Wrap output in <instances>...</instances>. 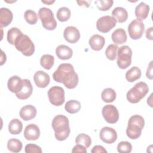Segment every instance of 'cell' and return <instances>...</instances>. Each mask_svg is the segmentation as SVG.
Segmentation results:
<instances>
[{
	"label": "cell",
	"mask_w": 153,
	"mask_h": 153,
	"mask_svg": "<svg viewBox=\"0 0 153 153\" xmlns=\"http://www.w3.org/2000/svg\"><path fill=\"white\" fill-rule=\"evenodd\" d=\"M53 78L56 82L63 83L69 89L75 88L79 81L74 66L70 63L60 64L53 74Z\"/></svg>",
	"instance_id": "6da1fadb"
},
{
	"label": "cell",
	"mask_w": 153,
	"mask_h": 153,
	"mask_svg": "<svg viewBox=\"0 0 153 153\" xmlns=\"http://www.w3.org/2000/svg\"><path fill=\"white\" fill-rule=\"evenodd\" d=\"M51 126L55 133L54 136L59 141L65 140L70 134V127L68 118L63 115L55 116L52 121Z\"/></svg>",
	"instance_id": "7a4b0ae2"
},
{
	"label": "cell",
	"mask_w": 153,
	"mask_h": 153,
	"mask_svg": "<svg viewBox=\"0 0 153 153\" xmlns=\"http://www.w3.org/2000/svg\"><path fill=\"white\" fill-rule=\"evenodd\" d=\"M144 126L145 120L142 116L139 115L131 116L128 121V126L126 128L127 136L131 139L139 138Z\"/></svg>",
	"instance_id": "3957f363"
},
{
	"label": "cell",
	"mask_w": 153,
	"mask_h": 153,
	"mask_svg": "<svg viewBox=\"0 0 153 153\" xmlns=\"http://www.w3.org/2000/svg\"><path fill=\"white\" fill-rule=\"evenodd\" d=\"M148 91L149 87L146 83L137 82L127 93V99L131 103H138L147 94Z\"/></svg>",
	"instance_id": "277c9868"
},
{
	"label": "cell",
	"mask_w": 153,
	"mask_h": 153,
	"mask_svg": "<svg viewBox=\"0 0 153 153\" xmlns=\"http://www.w3.org/2000/svg\"><path fill=\"white\" fill-rule=\"evenodd\" d=\"M16 48L24 56H30L35 52V45L30 38L25 34H22L15 41Z\"/></svg>",
	"instance_id": "5b68a950"
},
{
	"label": "cell",
	"mask_w": 153,
	"mask_h": 153,
	"mask_svg": "<svg viewBox=\"0 0 153 153\" xmlns=\"http://www.w3.org/2000/svg\"><path fill=\"white\" fill-rule=\"evenodd\" d=\"M38 17L42 26L47 30H53L57 26V22L52 11L47 7H42L38 11Z\"/></svg>",
	"instance_id": "8992f818"
},
{
	"label": "cell",
	"mask_w": 153,
	"mask_h": 153,
	"mask_svg": "<svg viewBox=\"0 0 153 153\" xmlns=\"http://www.w3.org/2000/svg\"><path fill=\"white\" fill-rule=\"evenodd\" d=\"M117 55L118 66L122 69L127 68L131 63L132 50L128 45H123L118 48Z\"/></svg>",
	"instance_id": "52a82bcc"
},
{
	"label": "cell",
	"mask_w": 153,
	"mask_h": 153,
	"mask_svg": "<svg viewBox=\"0 0 153 153\" xmlns=\"http://www.w3.org/2000/svg\"><path fill=\"white\" fill-rule=\"evenodd\" d=\"M50 103L54 106H61L65 102V91L59 86H53L48 91Z\"/></svg>",
	"instance_id": "ba28073f"
},
{
	"label": "cell",
	"mask_w": 153,
	"mask_h": 153,
	"mask_svg": "<svg viewBox=\"0 0 153 153\" xmlns=\"http://www.w3.org/2000/svg\"><path fill=\"white\" fill-rule=\"evenodd\" d=\"M145 25L142 21L135 19L130 22L128 26V32L132 39H140L144 32Z\"/></svg>",
	"instance_id": "9c48e42d"
},
{
	"label": "cell",
	"mask_w": 153,
	"mask_h": 153,
	"mask_svg": "<svg viewBox=\"0 0 153 153\" xmlns=\"http://www.w3.org/2000/svg\"><path fill=\"white\" fill-rule=\"evenodd\" d=\"M117 21L112 16H105L100 17L96 22L97 30L102 33H107L116 26Z\"/></svg>",
	"instance_id": "30bf717a"
},
{
	"label": "cell",
	"mask_w": 153,
	"mask_h": 153,
	"mask_svg": "<svg viewBox=\"0 0 153 153\" xmlns=\"http://www.w3.org/2000/svg\"><path fill=\"white\" fill-rule=\"evenodd\" d=\"M102 114L105 121L110 124L117 123L119 119L118 109L112 105H106L104 106L102 110Z\"/></svg>",
	"instance_id": "8fae6325"
},
{
	"label": "cell",
	"mask_w": 153,
	"mask_h": 153,
	"mask_svg": "<svg viewBox=\"0 0 153 153\" xmlns=\"http://www.w3.org/2000/svg\"><path fill=\"white\" fill-rule=\"evenodd\" d=\"M100 139L105 143L111 144L117 139V133L115 129L109 127H103L99 133Z\"/></svg>",
	"instance_id": "7c38bea8"
},
{
	"label": "cell",
	"mask_w": 153,
	"mask_h": 153,
	"mask_svg": "<svg viewBox=\"0 0 153 153\" xmlns=\"http://www.w3.org/2000/svg\"><path fill=\"white\" fill-rule=\"evenodd\" d=\"M63 36L66 41L71 44H74L79 39L80 33L76 27L69 26L65 29Z\"/></svg>",
	"instance_id": "4fadbf2b"
},
{
	"label": "cell",
	"mask_w": 153,
	"mask_h": 153,
	"mask_svg": "<svg viewBox=\"0 0 153 153\" xmlns=\"http://www.w3.org/2000/svg\"><path fill=\"white\" fill-rule=\"evenodd\" d=\"M33 80L38 87L45 88L50 83V76L42 71H36L33 75Z\"/></svg>",
	"instance_id": "5bb4252c"
},
{
	"label": "cell",
	"mask_w": 153,
	"mask_h": 153,
	"mask_svg": "<svg viewBox=\"0 0 153 153\" xmlns=\"http://www.w3.org/2000/svg\"><path fill=\"white\" fill-rule=\"evenodd\" d=\"M23 134L26 140H35L40 136V130L36 124H30L25 127Z\"/></svg>",
	"instance_id": "9a60e30c"
},
{
	"label": "cell",
	"mask_w": 153,
	"mask_h": 153,
	"mask_svg": "<svg viewBox=\"0 0 153 153\" xmlns=\"http://www.w3.org/2000/svg\"><path fill=\"white\" fill-rule=\"evenodd\" d=\"M23 84L22 90L16 94V97L21 100H25L29 98L32 93L33 87L29 79H23Z\"/></svg>",
	"instance_id": "2e32d148"
},
{
	"label": "cell",
	"mask_w": 153,
	"mask_h": 153,
	"mask_svg": "<svg viewBox=\"0 0 153 153\" xmlns=\"http://www.w3.org/2000/svg\"><path fill=\"white\" fill-rule=\"evenodd\" d=\"M23 84V79L17 75H14L10 78L7 82V86L9 90L16 94L22 90Z\"/></svg>",
	"instance_id": "e0dca14e"
},
{
	"label": "cell",
	"mask_w": 153,
	"mask_h": 153,
	"mask_svg": "<svg viewBox=\"0 0 153 153\" xmlns=\"http://www.w3.org/2000/svg\"><path fill=\"white\" fill-rule=\"evenodd\" d=\"M20 117L25 121H28L33 119L36 115V108L31 105L24 106L20 110Z\"/></svg>",
	"instance_id": "ac0fdd59"
},
{
	"label": "cell",
	"mask_w": 153,
	"mask_h": 153,
	"mask_svg": "<svg viewBox=\"0 0 153 153\" xmlns=\"http://www.w3.org/2000/svg\"><path fill=\"white\" fill-rule=\"evenodd\" d=\"M13 15L10 10L7 8L2 7L0 8V26L6 27L8 26L13 20Z\"/></svg>",
	"instance_id": "d6986e66"
},
{
	"label": "cell",
	"mask_w": 153,
	"mask_h": 153,
	"mask_svg": "<svg viewBox=\"0 0 153 153\" xmlns=\"http://www.w3.org/2000/svg\"><path fill=\"white\" fill-rule=\"evenodd\" d=\"M88 43L92 50L94 51H99L103 47L105 43V39L103 36L98 34H95L90 37Z\"/></svg>",
	"instance_id": "ffe728a7"
},
{
	"label": "cell",
	"mask_w": 153,
	"mask_h": 153,
	"mask_svg": "<svg viewBox=\"0 0 153 153\" xmlns=\"http://www.w3.org/2000/svg\"><path fill=\"white\" fill-rule=\"evenodd\" d=\"M149 12V6L143 2H141L135 8V16L137 19L143 20L146 19Z\"/></svg>",
	"instance_id": "44dd1931"
},
{
	"label": "cell",
	"mask_w": 153,
	"mask_h": 153,
	"mask_svg": "<svg viewBox=\"0 0 153 153\" xmlns=\"http://www.w3.org/2000/svg\"><path fill=\"white\" fill-rule=\"evenodd\" d=\"M56 54L61 60H68L72 57L73 51L72 49L65 45H60L56 48Z\"/></svg>",
	"instance_id": "7402d4cb"
},
{
	"label": "cell",
	"mask_w": 153,
	"mask_h": 153,
	"mask_svg": "<svg viewBox=\"0 0 153 153\" xmlns=\"http://www.w3.org/2000/svg\"><path fill=\"white\" fill-rule=\"evenodd\" d=\"M111 38L112 41L117 45L125 43L127 39L126 32L123 28H118L115 30L112 33Z\"/></svg>",
	"instance_id": "603a6c76"
},
{
	"label": "cell",
	"mask_w": 153,
	"mask_h": 153,
	"mask_svg": "<svg viewBox=\"0 0 153 153\" xmlns=\"http://www.w3.org/2000/svg\"><path fill=\"white\" fill-rule=\"evenodd\" d=\"M112 15L118 23H124L128 18V13L127 10L120 7L115 8L112 11Z\"/></svg>",
	"instance_id": "cb8c5ba5"
},
{
	"label": "cell",
	"mask_w": 153,
	"mask_h": 153,
	"mask_svg": "<svg viewBox=\"0 0 153 153\" xmlns=\"http://www.w3.org/2000/svg\"><path fill=\"white\" fill-rule=\"evenodd\" d=\"M141 76V71L137 66H133L126 73V79L130 82H134L139 79Z\"/></svg>",
	"instance_id": "d4e9b609"
},
{
	"label": "cell",
	"mask_w": 153,
	"mask_h": 153,
	"mask_svg": "<svg viewBox=\"0 0 153 153\" xmlns=\"http://www.w3.org/2000/svg\"><path fill=\"white\" fill-rule=\"evenodd\" d=\"M23 129V124L19 119H13L8 124V131L12 134H18Z\"/></svg>",
	"instance_id": "484cf974"
},
{
	"label": "cell",
	"mask_w": 153,
	"mask_h": 153,
	"mask_svg": "<svg viewBox=\"0 0 153 153\" xmlns=\"http://www.w3.org/2000/svg\"><path fill=\"white\" fill-rule=\"evenodd\" d=\"M116 92L111 88H106L104 89L101 93V97L103 102L111 103L114 102L116 99Z\"/></svg>",
	"instance_id": "4316f807"
},
{
	"label": "cell",
	"mask_w": 153,
	"mask_h": 153,
	"mask_svg": "<svg viewBox=\"0 0 153 153\" xmlns=\"http://www.w3.org/2000/svg\"><path fill=\"white\" fill-rule=\"evenodd\" d=\"M65 109L69 114H75L80 110L81 103L78 100H70L65 103Z\"/></svg>",
	"instance_id": "83f0119b"
},
{
	"label": "cell",
	"mask_w": 153,
	"mask_h": 153,
	"mask_svg": "<svg viewBox=\"0 0 153 153\" xmlns=\"http://www.w3.org/2000/svg\"><path fill=\"white\" fill-rule=\"evenodd\" d=\"M23 147L22 142L16 138H11L7 142V148L12 152H19Z\"/></svg>",
	"instance_id": "f1b7e54d"
},
{
	"label": "cell",
	"mask_w": 153,
	"mask_h": 153,
	"mask_svg": "<svg viewBox=\"0 0 153 153\" xmlns=\"http://www.w3.org/2000/svg\"><path fill=\"white\" fill-rule=\"evenodd\" d=\"M22 34V32L17 27H13L10 28L7 32V38L8 42L11 45H14L15 41Z\"/></svg>",
	"instance_id": "f546056e"
},
{
	"label": "cell",
	"mask_w": 153,
	"mask_h": 153,
	"mask_svg": "<svg viewBox=\"0 0 153 153\" xmlns=\"http://www.w3.org/2000/svg\"><path fill=\"white\" fill-rule=\"evenodd\" d=\"M54 62V57L51 54H44L40 59L41 65L45 69H50Z\"/></svg>",
	"instance_id": "4dcf8cb0"
},
{
	"label": "cell",
	"mask_w": 153,
	"mask_h": 153,
	"mask_svg": "<svg viewBox=\"0 0 153 153\" xmlns=\"http://www.w3.org/2000/svg\"><path fill=\"white\" fill-rule=\"evenodd\" d=\"M71 11L69 8L66 7H63L60 8L57 11V18L60 22H66L68 21L71 17Z\"/></svg>",
	"instance_id": "1f68e13d"
},
{
	"label": "cell",
	"mask_w": 153,
	"mask_h": 153,
	"mask_svg": "<svg viewBox=\"0 0 153 153\" xmlns=\"http://www.w3.org/2000/svg\"><path fill=\"white\" fill-rule=\"evenodd\" d=\"M75 142L76 144L83 145L86 148H88L91 144V139L88 135L85 133H80L76 136Z\"/></svg>",
	"instance_id": "d6a6232c"
},
{
	"label": "cell",
	"mask_w": 153,
	"mask_h": 153,
	"mask_svg": "<svg viewBox=\"0 0 153 153\" xmlns=\"http://www.w3.org/2000/svg\"><path fill=\"white\" fill-rule=\"evenodd\" d=\"M118 47L115 44H110L108 46L105 51L106 57L110 60H114L117 57V50Z\"/></svg>",
	"instance_id": "836d02e7"
},
{
	"label": "cell",
	"mask_w": 153,
	"mask_h": 153,
	"mask_svg": "<svg viewBox=\"0 0 153 153\" xmlns=\"http://www.w3.org/2000/svg\"><path fill=\"white\" fill-rule=\"evenodd\" d=\"M24 17L26 21L30 25H35L38 21V16L36 13L32 10H26L25 12Z\"/></svg>",
	"instance_id": "e575fe53"
},
{
	"label": "cell",
	"mask_w": 153,
	"mask_h": 153,
	"mask_svg": "<svg viewBox=\"0 0 153 153\" xmlns=\"http://www.w3.org/2000/svg\"><path fill=\"white\" fill-rule=\"evenodd\" d=\"M94 2L99 10L107 11L112 7L114 1L112 0H97Z\"/></svg>",
	"instance_id": "d590c367"
},
{
	"label": "cell",
	"mask_w": 153,
	"mask_h": 153,
	"mask_svg": "<svg viewBox=\"0 0 153 153\" xmlns=\"http://www.w3.org/2000/svg\"><path fill=\"white\" fill-rule=\"evenodd\" d=\"M131 150L132 145L127 141L120 142L117 145V151L120 153H129Z\"/></svg>",
	"instance_id": "8d00e7d4"
},
{
	"label": "cell",
	"mask_w": 153,
	"mask_h": 153,
	"mask_svg": "<svg viewBox=\"0 0 153 153\" xmlns=\"http://www.w3.org/2000/svg\"><path fill=\"white\" fill-rule=\"evenodd\" d=\"M25 151L26 153H42V152L40 146L32 143L26 145Z\"/></svg>",
	"instance_id": "74e56055"
},
{
	"label": "cell",
	"mask_w": 153,
	"mask_h": 153,
	"mask_svg": "<svg viewBox=\"0 0 153 153\" xmlns=\"http://www.w3.org/2000/svg\"><path fill=\"white\" fill-rule=\"evenodd\" d=\"M72 152H81V153H86L87 152V149L85 146L83 145H79V144H76L72 149Z\"/></svg>",
	"instance_id": "f35d334b"
},
{
	"label": "cell",
	"mask_w": 153,
	"mask_h": 153,
	"mask_svg": "<svg viewBox=\"0 0 153 153\" xmlns=\"http://www.w3.org/2000/svg\"><path fill=\"white\" fill-rule=\"evenodd\" d=\"M92 153H97V152H107V151L101 145H96L94 146L92 149L91 150Z\"/></svg>",
	"instance_id": "ab89813d"
},
{
	"label": "cell",
	"mask_w": 153,
	"mask_h": 153,
	"mask_svg": "<svg viewBox=\"0 0 153 153\" xmlns=\"http://www.w3.org/2000/svg\"><path fill=\"white\" fill-rule=\"evenodd\" d=\"M146 77L150 79H152L153 78V76H152V61H151L148 65V69L146 71Z\"/></svg>",
	"instance_id": "60d3db41"
},
{
	"label": "cell",
	"mask_w": 153,
	"mask_h": 153,
	"mask_svg": "<svg viewBox=\"0 0 153 153\" xmlns=\"http://www.w3.org/2000/svg\"><path fill=\"white\" fill-rule=\"evenodd\" d=\"M152 30H153V27H151L149 28H148L147 30H146V37L148 39H149V40L153 39Z\"/></svg>",
	"instance_id": "b9f144b4"
},
{
	"label": "cell",
	"mask_w": 153,
	"mask_h": 153,
	"mask_svg": "<svg viewBox=\"0 0 153 153\" xmlns=\"http://www.w3.org/2000/svg\"><path fill=\"white\" fill-rule=\"evenodd\" d=\"M90 1H78L77 3L79 4V6H85L86 7H88L90 6Z\"/></svg>",
	"instance_id": "7bdbcfd3"
},
{
	"label": "cell",
	"mask_w": 153,
	"mask_h": 153,
	"mask_svg": "<svg viewBox=\"0 0 153 153\" xmlns=\"http://www.w3.org/2000/svg\"><path fill=\"white\" fill-rule=\"evenodd\" d=\"M7 57L5 54L3 52L2 50H1V65H2L6 61Z\"/></svg>",
	"instance_id": "ee69618b"
},
{
	"label": "cell",
	"mask_w": 153,
	"mask_h": 153,
	"mask_svg": "<svg viewBox=\"0 0 153 153\" xmlns=\"http://www.w3.org/2000/svg\"><path fill=\"white\" fill-rule=\"evenodd\" d=\"M41 2H42V3H44V4L50 5V4H53V3L55 2V1H54V0H53V1H42Z\"/></svg>",
	"instance_id": "f6af8a7d"
}]
</instances>
